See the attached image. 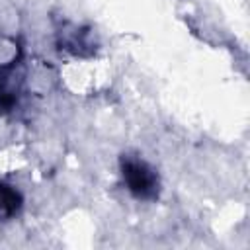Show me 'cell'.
<instances>
[{
  "mask_svg": "<svg viewBox=\"0 0 250 250\" xmlns=\"http://www.w3.org/2000/svg\"><path fill=\"white\" fill-rule=\"evenodd\" d=\"M119 174L125 189L137 201H156L162 189L158 170L141 154L123 152L119 156Z\"/></svg>",
  "mask_w": 250,
  "mask_h": 250,
  "instance_id": "1",
  "label": "cell"
},
{
  "mask_svg": "<svg viewBox=\"0 0 250 250\" xmlns=\"http://www.w3.org/2000/svg\"><path fill=\"white\" fill-rule=\"evenodd\" d=\"M23 72L20 68V61H12L10 64L0 66V111H12L18 105V98L21 92Z\"/></svg>",
  "mask_w": 250,
  "mask_h": 250,
  "instance_id": "2",
  "label": "cell"
},
{
  "mask_svg": "<svg viewBox=\"0 0 250 250\" xmlns=\"http://www.w3.org/2000/svg\"><path fill=\"white\" fill-rule=\"evenodd\" d=\"M23 207V195L21 191L0 180V221H8V219H14Z\"/></svg>",
  "mask_w": 250,
  "mask_h": 250,
  "instance_id": "3",
  "label": "cell"
}]
</instances>
